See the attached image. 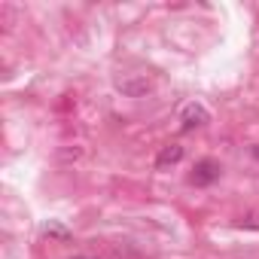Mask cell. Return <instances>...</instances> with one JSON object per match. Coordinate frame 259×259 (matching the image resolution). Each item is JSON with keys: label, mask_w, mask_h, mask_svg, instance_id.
Listing matches in <instances>:
<instances>
[{"label": "cell", "mask_w": 259, "mask_h": 259, "mask_svg": "<svg viewBox=\"0 0 259 259\" xmlns=\"http://www.w3.org/2000/svg\"><path fill=\"white\" fill-rule=\"evenodd\" d=\"M180 122H183V132H192V128H201V125L210 122V113L201 104H186L183 113H180Z\"/></svg>", "instance_id": "cell-1"}, {"label": "cell", "mask_w": 259, "mask_h": 259, "mask_svg": "<svg viewBox=\"0 0 259 259\" xmlns=\"http://www.w3.org/2000/svg\"><path fill=\"white\" fill-rule=\"evenodd\" d=\"M220 171H223V168H220V162H213V159H201V162L195 165V171H192V177H189V180H192L195 186H210V183L220 177Z\"/></svg>", "instance_id": "cell-2"}, {"label": "cell", "mask_w": 259, "mask_h": 259, "mask_svg": "<svg viewBox=\"0 0 259 259\" xmlns=\"http://www.w3.org/2000/svg\"><path fill=\"white\" fill-rule=\"evenodd\" d=\"M119 92H122V95H128V98H141V95H147V92H150V79H144V76L119 79Z\"/></svg>", "instance_id": "cell-3"}, {"label": "cell", "mask_w": 259, "mask_h": 259, "mask_svg": "<svg viewBox=\"0 0 259 259\" xmlns=\"http://www.w3.org/2000/svg\"><path fill=\"white\" fill-rule=\"evenodd\" d=\"M180 159H183V147H180V144H171V147H165V150L156 156V168H159V171H168V168L177 165Z\"/></svg>", "instance_id": "cell-4"}, {"label": "cell", "mask_w": 259, "mask_h": 259, "mask_svg": "<svg viewBox=\"0 0 259 259\" xmlns=\"http://www.w3.org/2000/svg\"><path fill=\"white\" fill-rule=\"evenodd\" d=\"M43 232H46L49 238H58V241H67V238H70V232H67L64 226H58V223H49V226H43Z\"/></svg>", "instance_id": "cell-5"}, {"label": "cell", "mask_w": 259, "mask_h": 259, "mask_svg": "<svg viewBox=\"0 0 259 259\" xmlns=\"http://www.w3.org/2000/svg\"><path fill=\"white\" fill-rule=\"evenodd\" d=\"M241 226H253V229H259V217H247V220H241Z\"/></svg>", "instance_id": "cell-6"}, {"label": "cell", "mask_w": 259, "mask_h": 259, "mask_svg": "<svg viewBox=\"0 0 259 259\" xmlns=\"http://www.w3.org/2000/svg\"><path fill=\"white\" fill-rule=\"evenodd\" d=\"M253 156H256V159H259V144H256V147H253Z\"/></svg>", "instance_id": "cell-7"}, {"label": "cell", "mask_w": 259, "mask_h": 259, "mask_svg": "<svg viewBox=\"0 0 259 259\" xmlns=\"http://www.w3.org/2000/svg\"><path fill=\"white\" fill-rule=\"evenodd\" d=\"M73 259H89V256H73Z\"/></svg>", "instance_id": "cell-8"}]
</instances>
